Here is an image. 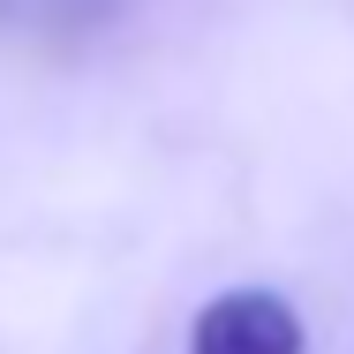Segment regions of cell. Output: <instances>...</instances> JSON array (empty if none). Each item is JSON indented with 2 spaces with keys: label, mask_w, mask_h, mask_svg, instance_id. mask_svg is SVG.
Returning a JSON list of instances; mask_svg holds the SVG:
<instances>
[{
  "label": "cell",
  "mask_w": 354,
  "mask_h": 354,
  "mask_svg": "<svg viewBox=\"0 0 354 354\" xmlns=\"http://www.w3.org/2000/svg\"><path fill=\"white\" fill-rule=\"evenodd\" d=\"M301 317L294 301L272 294V286H226L196 309V332H189V354H301Z\"/></svg>",
  "instance_id": "1"
},
{
  "label": "cell",
  "mask_w": 354,
  "mask_h": 354,
  "mask_svg": "<svg viewBox=\"0 0 354 354\" xmlns=\"http://www.w3.org/2000/svg\"><path fill=\"white\" fill-rule=\"evenodd\" d=\"M129 0H0V30L30 46H83L121 23Z\"/></svg>",
  "instance_id": "2"
}]
</instances>
